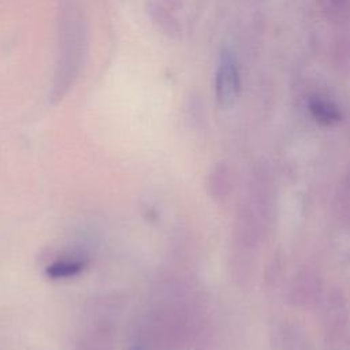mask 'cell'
<instances>
[{
  "label": "cell",
  "instance_id": "3957f363",
  "mask_svg": "<svg viewBox=\"0 0 350 350\" xmlns=\"http://www.w3.org/2000/svg\"><path fill=\"white\" fill-rule=\"evenodd\" d=\"M321 290V280L312 268L301 269L290 286V302L294 306H308L314 302Z\"/></svg>",
  "mask_w": 350,
  "mask_h": 350
},
{
  "label": "cell",
  "instance_id": "8992f818",
  "mask_svg": "<svg viewBox=\"0 0 350 350\" xmlns=\"http://www.w3.org/2000/svg\"><path fill=\"white\" fill-rule=\"evenodd\" d=\"M336 206L340 219L350 226V174L342 179L336 193Z\"/></svg>",
  "mask_w": 350,
  "mask_h": 350
},
{
  "label": "cell",
  "instance_id": "ba28073f",
  "mask_svg": "<svg viewBox=\"0 0 350 350\" xmlns=\"http://www.w3.org/2000/svg\"><path fill=\"white\" fill-rule=\"evenodd\" d=\"M133 350H141V349H133Z\"/></svg>",
  "mask_w": 350,
  "mask_h": 350
},
{
  "label": "cell",
  "instance_id": "52a82bcc",
  "mask_svg": "<svg viewBox=\"0 0 350 350\" xmlns=\"http://www.w3.org/2000/svg\"><path fill=\"white\" fill-rule=\"evenodd\" d=\"M212 183L215 185V186H212V190H213V193L219 198H223V197H226L228 194V190H230V176L227 175L224 168H220V171H217L216 175H213Z\"/></svg>",
  "mask_w": 350,
  "mask_h": 350
},
{
  "label": "cell",
  "instance_id": "9c48e42d",
  "mask_svg": "<svg viewBox=\"0 0 350 350\" xmlns=\"http://www.w3.org/2000/svg\"><path fill=\"white\" fill-rule=\"evenodd\" d=\"M335 1H340V0H335Z\"/></svg>",
  "mask_w": 350,
  "mask_h": 350
},
{
  "label": "cell",
  "instance_id": "5b68a950",
  "mask_svg": "<svg viewBox=\"0 0 350 350\" xmlns=\"http://www.w3.org/2000/svg\"><path fill=\"white\" fill-rule=\"evenodd\" d=\"M86 267V261L79 258L56 260L45 268V273L51 279H67L77 276Z\"/></svg>",
  "mask_w": 350,
  "mask_h": 350
},
{
  "label": "cell",
  "instance_id": "6da1fadb",
  "mask_svg": "<svg viewBox=\"0 0 350 350\" xmlns=\"http://www.w3.org/2000/svg\"><path fill=\"white\" fill-rule=\"evenodd\" d=\"M324 335L327 343L335 350H345L350 345V323L349 310L343 293L332 290L325 301L324 314Z\"/></svg>",
  "mask_w": 350,
  "mask_h": 350
},
{
  "label": "cell",
  "instance_id": "277c9868",
  "mask_svg": "<svg viewBox=\"0 0 350 350\" xmlns=\"http://www.w3.org/2000/svg\"><path fill=\"white\" fill-rule=\"evenodd\" d=\"M308 108L312 118L323 126H334L342 119V113L338 105L324 97H310L308 100Z\"/></svg>",
  "mask_w": 350,
  "mask_h": 350
},
{
  "label": "cell",
  "instance_id": "7a4b0ae2",
  "mask_svg": "<svg viewBox=\"0 0 350 350\" xmlns=\"http://www.w3.org/2000/svg\"><path fill=\"white\" fill-rule=\"evenodd\" d=\"M241 79L238 63L234 53L228 49L221 51L215 77V93L217 104L223 109L231 108L239 96Z\"/></svg>",
  "mask_w": 350,
  "mask_h": 350
}]
</instances>
